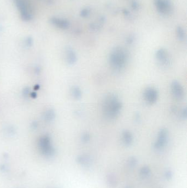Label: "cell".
<instances>
[{
	"mask_svg": "<svg viewBox=\"0 0 187 188\" xmlns=\"http://www.w3.org/2000/svg\"><path fill=\"white\" fill-rule=\"evenodd\" d=\"M122 107V103L117 94H107L103 99L101 106L104 117L108 120H115L120 115Z\"/></svg>",
	"mask_w": 187,
	"mask_h": 188,
	"instance_id": "cell-1",
	"label": "cell"
},
{
	"mask_svg": "<svg viewBox=\"0 0 187 188\" xmlns=\"http://www.w3.org/2000/svg\"><path fill=\"white\" fill-rule=\"evenodd\" d=\"M129 58L128 51L124 47H114L109 55V64L115 71H121L124 70Z\"/></svg>",
	"mask_w": 187,
	"mask_h": 188,
	"instance_id": "cell-2",
	"label": "cell"
},
{
	"mask_svg": "<svg viewBox=\"0 0 187 188\" xmlns=\"http://www.w3.org/2000/svg\"><path fill=\"white\" fill-rule=\"evenodd\" d=\"M169 140V131L165 128H161L158 132L157 138L153 145L155 150H161L166 146Z\"/></svg>",
	"mask_w": 187,
	"mask_h": 188,
	"instance_id": "cell-3",
	"label": "cell"
},
{
	"mask_svg": "<svg viewBox=\"0 0 187 188\" xmlns=\"http://www.w3.org/2000/svg\"><path fill=\"white\" fill-rule=\"evenodd\" d=\"M145 101L149 105L155 103L159 98V93L157 89L154 87L149 86L146 87L143 93Z\"/></svg>",
	"mask_w": 187,
	"mask_h": 188,
	"instance_id": "cell-4",
	"label": "cell"
},
{
	"mask_svg": "<svg viewBox=\"0 0 187 188\" xmlns=\"http://www.w3.org/2000/svg\"><path fill=\"white\" fill-rule=\"evenodd\" d=\"M155 59L158 63L163 67H167L171 64V59L167 50L164 48L158 49L155 54Z\"/></svg>",
	"mask_w": 187,
	"mask_h": 188,
	"instance_id": "cell-5",
	"label": "cell"
},
{
	"mask_svg": "<svg viewBox=\"0 0 187 188\" xmlns=\"http://www.w3.org/2000/svg\"><path fill=\"white\" fill-rule=\"evenodd\" d=\"M171 91L173 96L177 100H182L185 96V91L183 86L179 81L174 80L171 83Z\"/></svg>",
	"mask_w": 187,
	"mask_h": 188,
	"instance_id": "cell-6",
	"label": "cell"
},
{
	"mask_svg": "<svg viewBox=\"0 0 187 188\" xmlns=\"http://www.w3.org/2000/svg\"><path fill=\"white\" fill-rule=\"evenodd\" d=\"M154 3L158 12L163 15L169 14L172 9L170 0H154Z\"/></svg>",
	"mask_w": 187,
	"mask_h": 188,
	"instance_id": "cell-7",
	"label": "cell"
},
{
	"mask_svg": "<svg viewBox=\"0 0 187 188\" xmlns=\"http://www.w3.org/2000/svg\"><path fill=\"white\" fill-rule=\"evenodd\" d=\"M76 161L79 165L85 168L90 167L93 162L92 158L88 154L80 155L76 158Z\"/></svg>",
	"mask_w": 187,
	"mask_h": 188,
	"instance_id": "cell-8",
	"label": "cell"
},
{
	"mask_svg": "<svg viewBox=\"0 0 187 188\" xmlns=\"http://www.w3.org/2000/svg\"><path fill=\"white\" fill-rule=\"evenodd\" d=\"M121 138L122 141L125 146L128 147L132 145L133 142L134 138L132 133L130 130L127 129L124 130L121 134Z\"/></svg>",
	"mask_w": 187,
	"mask_h": 188,
	"instance_id": "cell-9",
	"label": "cell"
},
{
	"mask_svg": "<svg viewBox=\"0 0 187 188\" xmlns=\"http://www.w3.org/2000/svg\"><path fill=\"white\" fill-rule=\"evenodd\" d=\"M106 181L107 185L110 188H115L117 185V180L115 175L112 173L107 174L106 177Z\"/></svg>",
	"mask_w": 187,
	"mask_h": 188,
	"instance_id": "cell-10",
	"label": "cell"
},
{
	"mask_svg": "<svg viewBox=\"0 0 187 188\" xmlns=\"http://www.w3.org/2000/svg\"><path fill=\"white\" fill-rule=\"evenodd\" d=\"M53 23L58 25L59 27L63 29H65L68 28L69 25V23L68 21L60 19H57V18H54L53 19Z\"/></svg>",
	"mask_w": 187,
	"mask_h": 188,
	"instance_id": "cell-11",
	"label": "cell"
},
{
	"mask_svg": "<svg viewBox=\"0 0 187 188\" xmlns=\"http://www.w3.org/2000/svg\"><path fill=\"white\" fill-rule=\"evenodd\" d=\"M151 172L150 168L148 165H144L140 169V176L143 178H147L149 177Z\"/></svg>",
	"mask_w": 187,
	"mask_h": 188,
	"instance_id": "cell-12",
	"label": "cell"
},
{
	"mask_svg": "<svg viewBox=\"0 0 187 188\" xmlns=\"http://www.w3.org/2000/svg\"><path fill=\"white\" fill-rule=\"evenodd\" d=\"M68 60L70 64H74L77 61V56L75 52L71 49L68 51Z\"/></svg>",
	"mask_w": 187,
	"mask_h": 188,
	"instance_id": "cell-13",
	"label": "cell"
},
{
	"mask_svg": "<svg viewBox=\"0 0 187 188\" xmlns=\"http://www.w3.org/2000/svg\"><path fill=\"white\" fill-rule=\"evenodd\" d=\"M176 34H177L178 39L180 41H184L185 39V38H186L185 31L182 27H180V26L177 27V30H176Z\"/></svg>",
	"mask_w": 187,
	"mask_h": 188,
	"instance_id": "cell-14",
	"label": "cell"
},
{
	"mask_svg": "<svg viewBox=\"0 0 187 188\" xmlns=\"http://www.w3.org/2000/svg\"><path fill=\"white\" fill-rule=\"evenodd\" d=\"M72 95L77 100L81 99L82 96V93L81 89L78 86L74 87L72 89Z\"/></svg>",
	"mask_w": 187,
	"mask_h": 188,
	"instance_id": "cell-15",
	"label": "cell"
},
{
	"mask_svg": "<svg viewBox=\"0 0 187 188\" xmlns=\"http://www.w3.org/2000/svg\"><path fill=\"white\" fill-rule=\"evenodd\" d=\"M138 164V160L135 156H131L127 160V164L129 167L133 168L135 167Z\"/></svg>",
	"mask_w": 187,
	"mask_h": 188,
	"instance_id": "cell-16",
	"label": "cell"
},
{
	"mask_svg": "<svg viewBox=\"0 0 187 188\" xmlns=\"http://www.w3.org/2000/svg\"><path fill=\"white\" fill-rule=\"evenodd\" d=\"M91 138V136L90 134L85 132L84 133L82 134L81 135V141L84 143H87L90 141Z\"/></svg>",
	"mask_w": 187,
	"mask_h": 188,
	"instance_id": "cell-17",
	"label": "cell"
},
{
	"mask_svg": "<svg viewBox=\"0 0 187 188\" xmlns=\"http://www.w3.org/2000/svg\"><path fill=\"white\" fill-rule=\"evenodd\" d=\"M164 177L166 180H171L173 178V172L171 169L166 170L164 173Z\"/></svg>",
	"mask_w": 187,
	"mask_h": 188,
	"instance_id": "cell-18",
	"label": "cell"
},
{
	"mask_svg": "<svg viewBox=\"0 0 187 188\" xmlns=\"http://www.w3.org/2000/svg\"><path fill=\"white\" fill-rule=\"evenodd\" d=\"M180 117L183 120L187 119V110L186 107H184L183 109H182L180 112Z\"/></svg>",
	"mask_w": 187,
	"mask_h": 188,
	"instance_id": "cell-19",
	"label": "cell"
},
{
	"mask_svg": "<svg viewBox=\"0 0 187 188\" xmlns=\"http://www.w3.org/2000/svg\"><path fill=\"white\" fill-rule=\"evenodd\" d=\"M90 13V9L89 8H84L81 11L80 13V15L81 17L85 18L86 17L88 16Z\"/></svg>",
	"mask_w": 187,
	"mask_h": 188,
	"instance_id": "cell-20",
	"label": "cell"
},
{
	"mask_svg": "<svg viewBox=\"0 0 187 188\" xmlns=\"http://www.w3.org/2000/svg\"><path fill=\"white\" fill-rule=\"evenodd\" d=\"M134 120L135 122L137 123H140L141 120V116H140V113L139 112H137L135 113L134 115Z\"/></svg>",
	"mask_w": 187,
	"mask_h": 188,
	"instance_id": "cell-21",
	"label": "cell"
},
{
	"mask_svg": "<svg viewBox=\"0 0 187 188\" xmlns=\"http://www.w3.org/2000/svg\"><path fill=\"white\" fill-rule=\"evenodd\" d=\"M134 41V36L132 35H130L126 39V42L128 45H131Z\"/></svg>",
	"mask_w": 187,
	"mask_h": 188,
	"instance_id": "cell-22",
	"label": "cell"
},
{
	"mask_svg": "<svg viewBox=\"0 0 187 188\" xmlns=\"http://www.w3.org/2000/svg\"><path fill=\"white\" fill-rule=\"evenodd\" d=\"M132 7L133 9H138V3L135 1H133L132 3Z\"/></svg>",
	"mask_w": 187,
	"mask_h": 188,
	"instance_id": "cell-23",
	"label": "cell"
},
{
	"mask_svg": "<svg viewBox=\"0 0 187 188\" xmlns=\"http://www.w3.org/2000/svg\"><path fill=\"white\" fill-rule=\"evenodd\" d=\"M125 188H130V187H125Z\"/></svg>",
	"mask_w": 187,
	"mask_h": 188,
	"instance_id": "cell-24",
	"label": "cell"
}]
</instances>
